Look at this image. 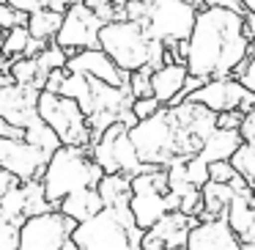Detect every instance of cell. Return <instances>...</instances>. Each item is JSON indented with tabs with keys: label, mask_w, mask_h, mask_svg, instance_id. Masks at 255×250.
<instances>
[{
	"label": "cell",
	"mask_w": 255,
	"mask_h": 250,
	"mask_svg": "<svg viewBox=\"0 0 255 250\" xmlns=\"http://www.w3.org/2000/svg\"><path fill=\"white\" fill-rule=\"evenodd\" d=\"M231 162H233V168L253 184L255 182V140H244L236 149V154L231 157Z\"/></svg>",
	"instance_id": "44dd1931"
},
{
	"label": "cell",
	"mask_w": 255,
	"mask_h": 250,
	"mask_svg": "<svg viewBox=\"0 0 255 250\" xmlns=\"http://www.w3.org/2000/svg\"><path fill=\"white\" fill-rule=\"evenodd\" d=\"M162 110V102L156 99V96H137V99L132 102V113L137 116V121H143V118H151L154 113Z\"/></svg>",
	"instance_id": "4316f807"
},
{
	"label": "cell",
	"mask_w": 255,
	"mask_h": 250,
	"mask_svg": "<svg viewBox=\"0 0 255 250\" xmlns=\"http://www.w3.org/2000/svg\"><path fill=\"white\" fill-rule=\"evenodd\" d=\"M184 250H189V248H184Z\"/></svg>",
	"instance_id": "7bdbcfd3"
},
{
	"label": "cell",
	"mask_w": 255,
	"mask_h": 250,
	"mask_svg": "<svg viewBox=\"0 0 255 250\" xmlns=\"http://www.w3.org/2000/svg\"><path fill=\"white\" fill-rule=\"evenodd\" d=\"M129 124L127 121H113L105 132L99 135L94 146H91V154L94 160L105 168V173H127V176H137L143 173L145 162L140 160L137 149H134L132 138H129Z\"/></svg>",
	"instance_id": "8992f818"
},
{
	"label": "cell",
	"mask_w": 255,
	"mask_h": 250,
	"mask_svg": "<svg viewBox=\"0 0 255 250\" xmlns=\"http://www.w3.org/2000/svg\"><path fill=\"white\" fill-rule=\"evenodd\" d=\"M165 250H178V248H165Z\"/></svg>",
	"instance_id": "b9f144b4"
},
{
	"label": "cell",
	"mask_w": 255,
	"mask_h": 250,
	"mask_svg": "<svg viewBox=\"0 0 255 250\" xmlns=\"http://www.w3.org/2000/svg\"><path fill=\"white\" fill-rule=\"evenodd\" d=\"M140 248H143V250H165L167 245H165V239L156 237L154 231H145V234H143V242H140Z\"/></svg>",
	"instance_id": "1f68e13d"
},
{
	"label": "cell",
	"mask_w": 255,
	"mask_h": 250,
	"mask_svg": "<svg viewBox=\"0 0 255 250\" xmlns=\"http://www.w3.org/2000/svg\"><path fill=\"white\" fill-rule=\"evenodd\" d=\"M242 143H244V138H242V132H239V129H222V127H217L214 132H211V138L206 140V146L200 149V157H203L206 162L231 160Z\"/></svg>",
	"instance_id": "2e32d148"
},
{
	"label": "cell",
	"mask_w": 255,
	"mask_h": 250,
	"mask_svg": "<svg viewBox=\"0 0 255 250\" xmlns=\"http://www.w3.org/2000/svg\"><path fill=\"white\" fill-rule=\"evenodd\" d=\"M102 28H105V19L99 17V11L88 8L83 0H74L63 14V25L55 41L63 50H69V55L80 50H91V47H99Z\"/></svg>",
	"instance_id": "ba28073f"
},
{
	"label": "cell",
	"mask_w": 255,
	"mask_h": 250,
	"mask_svg": "<svg viewBox=\"0 0 255 250\" xmlns=\"http://www.w3.org/2000/svg\"><path fill=\"white\" fill-rule=\"evenodd\" d=\"M151 74H154V69H151V66H145V69H140V72L129 74V88H132L134 99H137V96H154V88H151Z\"/></svg>",
	"instance_id": "cb8c5ba5"
},
{
	"label": "cell",
	"mask_w": 255,
	"mask_h": 250,
	"mask_svg": "<svg viewBox=\"0 0 255 250\" xmlns=\"http://www.w3.org/2000/svg\"><path fill=\"white\" fill-rule=\"evenodd\" d=\"M187 80H189L187 63H162L151 74V88H154V96L162 105H178L184 88H187Z\"/></svg>",
	"instance_id": "5bb4252c"
},
{
	"label": "cell",
	"mask_w": 255,
	"mask_h": 250,
	"mask_svg": "<svg viewBox=\"0 0 255 250\" xmlns=\"http://www.w3.org/2000/svg\"><path fill=\"white\" fill-rule=\"evenodd\" d=\"M39 96L41 88L36 85H0V118L14 127L28 129L30 124L39 121Z\"/></svg>",
	"instance_id": "8fae6325"
},
{
	"label": "cell",
	"mask_w": 255,
	"mask_h": 250,
	"mask_svg": "<svg viewBox=\"0 0 255 250\" xmlns=\"http://www.w3.org/2000/svg\"><path fill=\"white\" fill-rule=\"evenodd\" d=\"M200 8L189 0H148V17L145 28L154 39L165 44L189 41Z\"/></svg>",
	"instance_id": "52a82bcc"
},
{
	"label": "cell",
	"mask_w": 255,
	"mask_h": 250,
	"mask_svg": "<svg viewBox=\"0 0 255 250\" xmlns=\"http://www.w3.org/2000/svg\"><path fill=\"white\" fill-rule=\"evenodd\" d=\"M184 171H187V182L192 184V187H200V190H203V184H206V182H211L209 162H206L200 154L189 157V160L184 162Z\"/></svg>",
	"instance_id": "603a6c76"
},
{
	"label": "cell",
	"mask_w": 255,
	"mask_h": 250,
	"mask_svg": "<svg viewBox=\"0 0 255 250\" xmlns=\"http://www.w3.org/2000/svg\"><path fill=\"white\" fill-rule=\"evenodd\" d=\"M19 231H22L19 223L0 220V250H19Z\"/></svg>",
	"instance_id": "484cf974"
},
{
	"label": "cell",
	"mask_w": 255,
	"mask_h": 250,
	"mask_svg": "<svg viewBox=\"0 0 255 250\" xmlns=\"http://www.w3.org/2000/svg\"><path fill=\"white\" fill-rule=\"evenodd\" d=\"M189 250H244V239L231 220L225 217H214V220H203L189 231Z\"/></svg>",
	"instance_id": "4fadbf2b"
},
{
	"label": "cell",
	"mask_w": 255,
	"mask_h": 250,
	"mask_svg": "<svg viewBox=\"0 0 255 250\" xmlns=\"http://www.w3.org/2000/svg\"><path fill=\"white\" fill-rule=\"evenodd\" d=\"M39 116L55 129L63 146H94V127L88 113L83 110L77 99L55 91H41L39 96Z\"/></svg>",
	"instance_id": "277c9868"
},
{
	"label": "cell",
	"mask_w": 255,
	"mask_h": 250,
	"mask_svg": "<svg viewBox=\"0 0 255 250\" xmlns=\"http://www.w3.org/2000/svg\"><path fill=\"white\" fill-rule=\"evenodd\" d=\"M0 138H25V129L14 127V124H8V121L0 118Z\"/></svg>",
	"instance_id": "d6a6232c"
},
{
	"label": "cell",
	"mask_w": 255,
	"mask_h": 250,
	"mask_svg": "<svg viewBox=\"0 0 255 250\" xmlns=\"http://www.w3.org/2000/svg\"><path fill=\"white\" fill-rule=\"evenodd\" d=\"M250 187H253V195H255V182H253V184H250Z\"/></svg>",
	"instance_id": "60d3db41"
},
{
	"label": "cell",
	"mask_w": 255,
	"mask_h": 250,
	"mask_svg": "<svg viewBox=\"0 0 255 250\" xmlns=\"http://www.w3.org/2000/svg\"><path fill=\"white\" fill-rule=\"evenodd\" d=\"M36 58H39V66H41V72H44V74L55 72V69H66L69 66V50H63L58 41H50V44H47V50L39 52Z\"/></svg>",
	"instance_id": "7402d4cb"
},
{
	"label": "cell",
	"mask_w": 255,
	"mask_h": 250,
	"mask_svg": "<svg viewBox=\"0 0 255 250\" xmlns=\"http://www.w3.org/2000/svg\"><path fill=\"white\" fill-rule=\"evenodd\" d=\"M74 0H50V8H55V11H63L66 14V8L72 6Z\"/></svg>",
	"instance_id": "8d00e7d4"
},
{
	"label": "cell",
	"mask_w": 255,
	"mask_h": 250,
	"mask_svg": "<svg viewBox=\"0 0 255 250\" xmlns=\"http://www.w3.org/2000/svg\"><path fill=\"white\" fill-rule=\"evenodd\" d=\"M50 151L30 143L28 138H0V165L3 171H11L22 182L41 179L50 162Z\"/></svg>",
	"instance_id": "30bf717a"
},
{
	"label": "cell",
	"mask_w": 255,
	"mask_h": 250,
	"mask_svg": "<svg viewBox=\"0 0 255 250\" xmlns=\"http://www.w3.org/2000/svg\"><path fill=\"white\" fill-rule=\"evenodd\" d=\"M61 25H63V11H55V8H50V6L39 8V11H33L28 17V28H30V33H33V39L55 41Z\"/></svg>",
	"instance_id": "ac0fdd59"
},
{
	"label": "cell",
	"mask_w": 255,
	"mask_h": 250,
	"mask_svg": "<svg viewBox=\"0 0 255 250\" xmlns=\"http://www.w3.org/2000/svg\"><path fill=\"white\" fill-rule=\"evenodd\" d=\"M28 17H30V14L14 8L8 0L0 3V28H3V30H11V28H17V25H28Z\"/></svg>",
	"instance_id": "d4e9b609"
},
{
	"label": "cell",
	"mask_w": 255,
	"mask_h": 250,
	"mask_svg": "<svg viewBox=\"0 0 255 250\" xmlns=\"http://www.w3.org/2000/svg\"><path fill=\"white\" fill-rule=\"evenodd\" d=\"M99 193L105 198V206L132 198V176H127V173H105V179L99 182Z\"/></svg>",
	"instance_id": "ffe728a7"
},
{
	"label": "cell",
	"mask_w": 255,
	"mask_h": 250,
	"mask_svg": "<svg viewBox=\"0 0 255 250\" xmlns=\"http://www.w3.org/2000/svg\"><path fill=\"white\" fill-rule=\"evenodd\" d=\"M236 80H242L244 85H247L250 91L255 94V47H253V52L247 55V61L242 63V66L236 69V74H233Z\"/></svg>",
	"instance_id": "f1b7e54d"
},
{
	"label": "cell",
	"mask_w": 255,
	"mask_h": 250,
	"mask_svg": "<svg viewBox=\"0 0 255 250\" xmlns=\"http://www.w3.org/2000/svg\"><path fill=\"white\" fill-rule=\"evenodd\" d=\"M69 72H80V74H88L94 80H102L107 85H129V74L107 55L102 47H91V50H80L69 55Z\"/></svg>",
	"instance_id": "7c38bea8"
},
{
	"label": "cell",
	"mask_w": 255,
	"mask_h": 250,
	"mask_svg": "<svg viewBox=\"0 0 255 250\" xmlns=\"http://www.w3.org/2000/svg\"><path fill=\"white\" fill-rule=\"evenodd\" d=\"M99 47L127 74L140 72L145 66L159 69L165 63V41L154 39L145 28V22H134V19L105 22L99 33Z\"/></svg>",
	"instance_id": "7a4b0ae2"
},
{
	"label": "cell",
	"mask_w": 255,
	"mask_h": 250,
	"mask_svg": "<svg viewBox=\"0 0 255 250\" xmlns=\"http://www.w3.org/2000/svg\"><path fill=\"white\" fill-rule=\"evenodd\" d=\"M244 30H247L250 41H255V14H247V11H244Z\"/></svg>",
	"instance_id": "e575fe53"
},
{
	"label": "cell",
	"mask_w": 255,
	"mask_h": 250,
	"mask_svg": "<svg viewBox=\"0 0 255 250\" xmlns=\"http://www.w3.org/2000/svg\"><path fill=\"white\" fill-rule=\"evenodd\" d=\"M209 173L214 182H222V184H231L233 179L239 176V171L233 168L231 160H217V162H209Z\"/></svg>",
	"instance_id": "83f0119b"
},
{
	"label": "cell",
	"mask_w": 255,
	"mask_h": 250,
	"mask_svg": "<svg viewBox=\"0 0 255 250\" xmlns=\"http://www.w3.org/2000/svg\"><path fill=\"white\" fill-rule=\"evenodd\" d=\"M189 3H195V6H206L209 0H189Z\"/></svg>",
	"instance_id": "ab89813d"
},
{
	"label": "cell",
	"mask_w": 255,
	"mask_h": 250,
	"mask_svg": "<svg viewBox=\"0 0 255 250\" xmlns=\"http://www.w3.org/2000/svg\"><path fill=\"white\" fill-rule=\"evenodd\" d=\"M242 121H244V110H228L217 116V127L222 129H242Z\"/></svg>",
	"instance_id": "f546056e"
},
{
	"label": "cell",
	"mask_w": 255,
	"mask_h": 250,
	"mask_svg": "<svg viewBox=\"0 0 255 250\" xmlns=\"http://www.w3.org/2000/svg\"><path fill=\"white\" fill-rule=\"evenodd\" d=\"M80 223L61 209L33 215L22 223L19 250H80L74 242V228Z\"/></svg>",
	"instance_id": "5b68a950"
},
{
	"label": "cell",
	"mask_w": 255,
	"mask_h": 250,
	"mask_svg": "<svg viewBox=\"0 0 255 250\" xmlns=\"http://www.w3.org/2000/svg\"><path fill=\"white\" fill-rule=\"evenodd\" d=\"M88 8H94V11H99V8H105V6H113L116 0H83Z\"/></svg>",
	"instance_id": "d590c367"
},
{
	"label": "cell",
	"mask_w": 255,
	"mask_h": 250,
	"mask_svg": "<svg viewBox=\"0 0 255 250\" xmlns=\"http://www.w3.org/2000/svg\"><path fill=\"white\" fill-rule=\"evenodd\" d=\"M14 8H19V11H25V14H33V11H39V8H44V6H39V0H8Z\"/></svg>",
	"instance_id": "836d02e7"
},
{
	"label": "cell",
	"mask_w": 255,
	"mask_h": 250,
	"mask_svg": "<svg viewBox=\"0 0 255 250\" xmlns=\"http://www.w3.org/2000/svg\"><path fill=\"white\" fill-rule=\"evenodd\" d=\"M236 190L231 184H222V182H206L203 184V206L206 209L200 212V223L203 220H214V217H225L228 215V206H231Z\"/></svg>",
	"instance_id": "e0dca14e"
},
{
	"label": "cell",
	"mask_w": 255,
	"mask_h": 250,
	"mask_svg": "<svg viewBox=\"0 0 255 250\" xmlns=\"http://www.w3.org/2000/svg\"><path fill=\"white\" fill-rule=\"evenodd\" d=\"M30 39H33V33H30L28 25H17V28L6 30V41H3V58H6V63H3V72H8L11 63L28 52Z\"/></svg>",
	"instance_id": "d6986e66"
},
{
	"label": "cell",
	"mask_w": 255,
	"mask_h": 250,
	"mask_svg": "<svg viewBox=\"0 0 255 250\" xmlns=\"http://www.w3.org/2000/svg\"><path fill=\"white\" fill-rule=\"evenodd\" d=\"M102 179H105V168L94 160L91 149H85V146H61L47 162L41 182H44L47 198L58 209L63 198H69L72 193L85 187H99Z\"/></svg>",
	"instance_id": "3957f363"
},
{
	"label": "cell",
	"mask_w": 255,
	"mask_h": 250,
	"mask_svg": "<svg viewBox=\"0 0 255 250\" xmlns=\"http://www.w3.org/2000/svg\"><path fill=\"white\" fill-rule=\"evenodd\" d=\"M244 250H255V239H244Z\"/></svg>",
	"instance_id": "f35d334b"
},
{
	"label": "cell",
	"mask_w": 255,
	"mask_h": 250,
	"mask_svg": "<svg viewBox=\"0 0 255 250\" xmlns=\"http://www.w3.org/2000/svg\"><path fill=\"white\" fill-rule=\"evenodd\" d=\"M58 209L66 212L69 217H74L77 223H85V220L96 217L102 209H105V198H102L99 187H85V190L72 193L69 198H63Z\"/></svg>",
	"instance_id": "9a60e30c"
},
{
	"label": "cell",
	"mask_w": 255,
	"mask_h": 250,
	"mask_svg": "<svg viewBox=\"0 0 255 250\" xmlns=\"http://www.w3.org/2000/svg\"><path fill=\"white\" fill-rule=\"evenodd\" d=\"M239 3H242V8L247 14H255V0H239Z\"/></svg>",
	"instance_id": "74e56055"
},
{
	"label": "cell",
	"mask_w": 255,
	"mask_h": 250,
	"mask_svg": "<svg viewBox=\"0 0 255 250\" xmlns=\"http://www.w3.org/2000/svg\"><path fill=\"white\" fill-rule=\"evenodd\" d=\"M192 102L211 107L214 113H228V110H255V94L236 77H220V80H206L198 91L187 96Z\"/></svg>",
	"instance_id": "9c48e42d"
},
{
	"label": "cell",
	"mask_w": 255,
	"mask_h": 250,
	"mask_svg": "<svg viewBox=\"0 0 255 250\" xmlns=\"http://www.w3.org/2000/svg\"><path fill=\"white\" fill-rule=\"evenodd\" d=\"M253 52L244 11L228 6H203L187 41V69L203 80L233 77Z\"/></svg>",
	"instance_id": "6da1fadb"
},
{
	"label": "cell",
	"mask_w": 255,
	"mask_h": 250,
	"mask_svg": "<svg viewBox=\"0 0 255 250\" xmlns=\"http://www.w3.org/2000/svg\"><path fill=\"white\" fill-rule=\"evenodd\" d=\"M66 74L69 69H55V72L47 74V83H44V91H55V94H61L63 83H66Z\"/></svg>",
	"instance_id": "4dcf8cb0"
}]
</instances>
